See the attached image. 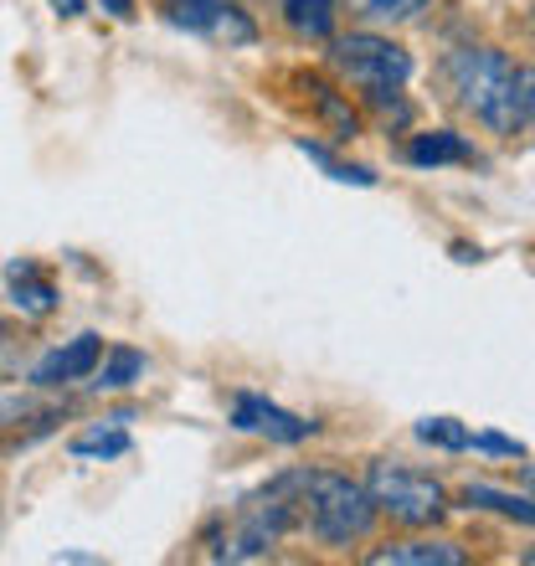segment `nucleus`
Listing matches in <instances>:
<instances>
[{"mask_svg":"<svg viewBox=\"0 0 535 566\" xmlns=\"http://www.w3.org/2000/svg\"><path fill=\"white\" fill-rule=\"evenodd\" d=\"M98 356H104V340H98V335H77V340L57 345V350H46V356L36 360L31 381H36V387H62V381H83V376H93Z\"/></svg>","mask_w":535,"mask_h":566,"instance_id":"423d86ee","label":"nucleus"},{"mask_svg":"<svg viewBox=\"0 0 535 566\" xmlns=\"http://www.w3.org/2000/svg\"><path fill=\"white\" fill-rule=\"evenodd\" d=\"M448 88L474 119H484L494 135H515V67L490 46H459L448 57Z\"/></svg>","mask_w":535,"mask_h":566,"instance_id":"f03ea898","label":"nucleus"},{"mask_svg":"<svg viewBox=\"0 0 535 566\" xmlns=\"http://www.w3.org/2000/svg\"><path fill=\"white\" fill-rule=\"evenodd\" d=\"M139 376H145V356H139V350H129V345H119V350H108L104 371H98V381H93V387H98V391H124L129 381H139Z\"/></svg>","mask_w":535,"mask_h":566,"instance_id":"4468645a","label":"nucleus"},{"mask_svg":"<svg viewBox=\"0 0 535 566\" xmlns=\"http://www.w3.org/2000/svg\"><path fill=\"white\" fill-rule=\"evenodd\" d=\"M474 448H479V453H500V459H521V453H525V443L500 438V432H474Z\"/></svg>","mask_w":535,"mask_h":566,"instance_id":"6ab92c4d","label":"nucleus"},{"mask_svg":"<svg viewBox=\"0 0 535 566\" xmlns=\"http://www.w3.org/2000/svg\"><path fill=\"white\" fill-rule=\"evenodd\" d=\"M52 6H57L62 15H77V11H83V0H52Z\"/></svg>","mask_w":535,"mask_h":566,"instance_id":"aec40b11","label":"nucleus"},{"mask_svg":"<svg viewBox=\"0 0 535 566\" xmlns=\"http://www.w3.org/2000/svg\"><path fill=\"white\" fill-rule=\"evenodd\" d=\"M67 448H73L77 459H119V453H129V432H124L119 422H108V428L77 432Z\"/></svg>","mask_w":535,"mask_h":566,"instance_id":"ddd939ff","label":"nucleus"},{"mask_svg":"<svg viewBox=\"0 0 535 566\" xmlns=\"http://www.w3.org/2000/svg\"><path fill=\"white\" fill-rule=\"evenodd\" d=\"M463 505L494 510V515H505V521L535 525V500H525V494H505V490H490V484H469V490H463Z\"/></svg>","mask_w":535,"mask_h":566,"instance_id":"9b49d317","label":"nucleus"},{"mask_svg":"<svg viewBox=\"0 0 535 566\" xmlns=\"http://www.w3.org/2000/svg\"><path fill=\"white\" fill-rule=\"evenodd\" d=\"M170 21L207 42H227V46H248L258 36V27L232 6V0H170Z\"/></svg>","mask_w":535,"mask_h":566,"instance_id":"39448f33","label":"nucleus"},{"mask_svg":"<svg viewBox=\"0 0 535 566\" xmlns=\"http://www.w3.org/2000/svg\"><path fill=\"white\" fill-rule=\"evenodd\" d=\"M371 566H463V552L453 541H391L371 552Z\"/></svg>","mask_w":535,"mask_h":566,"instance_id":"1a4fd4ad","label":"nucleus"},{"mask_svg":"<svg viewBox=\"0 0 535 566\" xmlns=\"http://www.w3.org/2000/svg\"><path fill=\"white\" fill-rule=\"evenodd\" d=\"M407 160L412 165H463V160H474V149H469V139L438 129V135H417L412 145H407Z\"/></svg>","mask_w":535,"mask_h":566,"instance_id":"9d476101","label":"nucleus"},{"mask_svg":"<svg viewBox=\"0 0 535 566\" xmlns=\"http://www.w3.org/2000/svg\"><path fill=\"white\" fill-rule=\"evenodd\" d=\"M525 562H531V566H535V552H525Z\"/></svg>","mask_w":535,"mask_h":566,"instance_id":"5701e85b","label":"nucleus"},{"mask_svg":"<svg viewBox=\"0 0 535 566\" xmlns=\"http://www.w3.org/2000/svg\"><path fill=\"white\" fill-rule=\"evenodd\" d=\"M417 438L432 448H448V453H463V448H474V432L463 428L453 418H422L417 422Z\"/></svg>","mask_w":535,"mask_h":566,"instance_id":"dca6fc26","label":"nucleus"},{"mask_svg":"<svg viewBox=\"0 0 535 566\" xmlns=\"http://www.w3.org/2000/svg\"><path fill=\"white\" fill-rule=\"evenodd\" d=\"M329 62H335V73L350 88L371 93V98H387V93H397L412 77V57L397 42H387V36H371V31L340 36V42L329 46Z\"/></svg>","mask_w":535,"mask_h":566,"instance_id":"7ed1b4c3","label":"nucleus"},{"mask_svg":"<svg viewBox=\"0 0 535 566\" xmlns=\"http://www.w3.org/2000/svg\"><path fill=\"white\" fill-rule=\"evenodd\" d=\"M525 484H531V494H535V463H531V469H525Z\"/></svg>","mask_w":535,"mask_h":566,"instance_id":"4be33fe9","label":"nucleus"},{"mask_svg":"<svg viewBox=\"0 0 535 566\" xmlns=\"http://www.w3.org/2000/svg\"><path fill=\"white\" fill-rule=\"evenodd\" d=\"M283 11H289V27L298 36H329L335 31V0H283Z\"/></svg>","mask_w":535,"mask_h":566,"instance_id":"f8f14e48","label":"nucleus"},{"mask_svg":"<svg viewBox=\"0 0 535 566\" xmlns=\"http://www.w3.org/2000/svg\"><path fill=\"white\" fill-rule=\"evenodd\" d=\"M6 283H11V304L21 314H31V319H42V314L57 310V289H52V279H42V269L27 263V258L6 269Z\"/></svg>","mask_w":535,"mask_h":566,"instance_id":"6e6552de","label":"nucleus"},{"mask_svg":"<svg viewBox=\"0 0 535 566\" xmlns=\"http://www.w3.org/2000/svg\"><path fill=\"white\" fill-rule=\"evenodd\" d=\"M232 422H238L242 432H263L273 443H304L314 432L310 418H294V412L263 402V397H238V402H232Z\"/></svg>","mask_w":535,"mask_h":566,"instance_id":"0eeeda50","label":"nucleus"},{"mask_svg":"<svg viewBox=\"0 0 535 566\" xmlns=\"http://www.w3.org/2000/svg\"><path fill=\"white\" fill-rule=\"evenodd\" d=\"M298 149L310 155V160H319L329 170V180H345V186H376V176L371 170H360V165H340L335 155H329L325 145H310V139H298Z\"/></svg>","mask_w":535,"mask_h":566,"instance_id":"f3484780","label":"nucleus"},{"mask_svg":"<svg viewBox=\"0 0 535 566\" xmlns=\"http://www.w3.org/2000/svg\"><path fill=\"white\" fill-rule=\"evenodd\" d=\"M417 11H428V0H350V15H360V21H376V27L412 21Z\"/></svg>","mask_w":535,"mask_h":566,"instance_id":"2eb2a0df","label":"nucleus"},{"mask_svg":"<svg viewBox=\"0 0 535 566\" xmlns=\"http://www.w3.org/2000/svg\"><path fill=\"white\" fill-rule=\"evenodd\" d=\"M366 494H371L376 510H387L391 521H401V525H432V521H443V510H448L443 484L417 474V469H401V463H376L371 479H366Z\"/></svg>","mask_w":535,"mask_h":566,"instance_id":"20e7f679","label":"nucleus"},{"mask_svg":"<svg viewBox=\"0 0 535 566\" xmlns=\"http://www.w3.org/2000/svg\"><path fill=\"white\" fill-rule=\"evenodd\" d=\"M0 335H6V319H0Z\"/></svg>","mask_w":535,"mask_h":566,"instance_id":"b1692460","label":"nucleus"},{"mask_svg":"<svg viewBox=\"0 0 535 566\" xmlns=\"http://www.w3.org/2000/svg\"><path fill=\"white\" fill-rule=\"evenodd\" d=\"M515 129H535V67H515Z\"/></svg>","mask_w":535,"mask_h":566,"instance_id":"a211bd4d","label":"nucleus"},{"mask_svg":"<svg viewBox=\"0 0 535 566\" xmlns=\"http://www.w3.org/2000/svg\"><path fill=\"white\" fill-rule=\"evenodd\" d=\"M289 490H294L298 531H310L325 546H350L376 521V505H371V494H366V484H350L345 474L289 469Z\"/></svg>","mask_w":535,"mask_h":566,"instance_id":"f257e3e1","label":"nucleus"},{"mask_svg":"<svg viewBox=\"0 0 535 566\" xmlns=\"http://www.w3.org/2000/svg\"><path fill=\"white\" fill-rule=\"evenodd\" d=\"M104 6H108L114 15H129V0H104Z\"/></svg>","mask_w":535,"mask_h":566,"instance_id":"412c9836","label":"nucleus"}]
</instances>
